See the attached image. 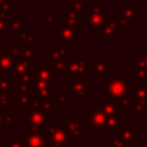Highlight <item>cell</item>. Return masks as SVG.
Listing matches in <instances>:
<instances>
[{"mask_svg": "<svg viewBox=\"0 0 147 147\" xmlns=\"http://www.w3.org/2000/svg\"><path fill=\"white\" fill-rule=\"evenodd\" d=\"M23 147H47V133L42 126L30 125L29 130L23 134Z\"/></svg>", "mask_w": 147, "mask_h": 147, "instance_id": "6da1fadb", "label": "cell"}, {"mask_svg": "<svg viewBox=\"0 0 147 147\" xmlns=\"http://www.w3.org/2000/svg\"><path fill=\"white\" fill-rule=\"evenodd\" d=\"M127 92V77L125 75L110 78L106 83V96L115 100H121Z\"/></svg>", "mask_w": 147, "mask_h": 147, "instance_id": "7a4b0ae2", "label": "cell"}, {"mask_svg": "<svg viewBox=\"0 0 147 147\" xmlns=\"http://www.w3.org/2000/svg\"><path fill=\"white\" fill-rule=\"evenodd\" d=\"M44 129H48L47 140L53 145V147H63L69 142V137L65 129L60 127L59 123H45Z\"/></svg>", "mask_w": 147, "mask_h": 147, "instance_id": "3957f363", "label": "cell"}, {"mask_svg": "<svg viewBox=\"0 0 147 147\" xmlns=\"http://www.w3.org/2000/svg\"><path fill=\"white\" fill-rule=\"evenodd\" d=\"M87 70H94V64L90 60H68L64 76H83Z\"/></svg>", "mask_w": 147, "mask_h": 147, "instance_id": "277c9868", "label": "cell"}, {"mask_svg": "<svg viewBox=\"0 0 147 147\" xmlns=\"http://www.w3.org/2000/svg\"><path fill=\"white\" fill-rule=\"evenodd\" d=\"M122 28H125V25L123 24V22H122V20L119 17L118 18H115V20H110V18H107L106 17L105 23L101 26L100 38L101 39L110 38V39L115 40L117 38L116 37V30L122 29Z\"/></svg>", "mask_w": 147, "mask_h": 147, "instance_id": "5b68a950", "label": "cell"}, {"mask_svg": "<svg viewBox=\"0 0 147 147\" xmlns=\"http://www.w3.org/2000/svg\"><path fill=\"white\" fill-rule=\"evenodd\" d=\"M54 65H39L36 71H31L32 82L42 80V82H52L54 78Z\"/></svg>", "mask_w": 147, "mask_h": 147, "instance_id": "8992f818", "label": "cell"}, {"mask_svg": "<svg viewBox=\"0 0 147 147\" xmlns=\"http://www.w3.org/2000/svg\"><path fill=\"white\" fill-rule=\"evenodd\" d=\"M28 110H29L28 121H29L30 125L42 126L46 123L47 113L44 109L37 108V107H28Z\"/></svg>", "mask_w": 147, "mask_h": 147, "instance_id": "52a82bcc", "label": "cell"}, {"mask_svg": "<svg viewBox=\"0 0 147 147\" xmlns=\"http://www.w3.org/2000/svg\"><path fill=\"white\" fill-rule=\"evenodd\" d=\"M90 124L94 129H105V127H107L106 116L102 113L100 107H91L90 108Z\"/></svg>", "mask_w": 147, "mask_h": 147, "instance_id": "ba28073f", "label": "cell"}, {"mask_svg": "<svg viewBox=\"0 0 147 147\" xmlns=\"http://www.w3.org/2000/svg\"><path fill=\"white\" fill-rule=\"evenodd\" d=\"M65 131L68 133L69 139H78L83 133H85V129L79 125V117H75L70 119L65 124Z\"/></svg>", "mask_w": 147, "mask_h": 147, "instance_id": "9c48e42d", "label": "cell"}, {"mask_svg": "<svg viewBox=\"0 0 147 147\" xmlns=\"http://www.w3.org/2000/svg\"><path fill=\"white\" fill-rule=\"evenodd\" d=\"M65 24L71 28V30L74 31L75 34V39L78 40L79 37V14L72 9H70L67 14H65Z\"/></svg>", "mask_w": 147, "mask_h": 147, "instance_id": "30bf717a", "label": "cell"}, {"mask_svg": "<svg viewBox=\"0 0 147 147\" xmlns=\"http://www.w3.org/2000/svg\"><path fill=\"white\" fill-rule=\"evenodd\" d=\"M33 88L34 91L38 92L39 96H42V98L53 96V83L52 82L36 80L33 82Z\"/></svg>", "mask_w": 147, "mask_h": 147, "instance_id": "8fae6325", "label": "cell"}, {"mask_svg": "<svg viewBox=\"0 0 147 147\" xmlns=\"http://www.w3.org/2000/svg\"><path fill=\"white\" fill-rule=\"evenodd\" d=\"M106 15L103 13H85V18L86 23L92 28V29H99L103 25Z\"/></svg>", "mask_w": 147, "mask_h": 147, "instance_id": "7c38bea8", "label": "cell"}, {"mask_svg": "<svg viewBox=\"0 0 147 147\" xmlns=\"http://www.w3.org/2000/svg\"><path fill=\"white\" fill-rule=\"evenodd\" d=\"M59 29H60V38L65 44L74 45L76 39H75V34H74V31L71 30V28H69L65 23H60Z\"/></svg>", "mask_w": 147, "mask_h": 147, "instance_id": "4fadbf2b", "label": "cell"}, {"mask_svg": "<svg viewBox=\"0 0 147 147\" xmlns=\"http://www.w3.org/2000/svg\"><path fill=\"white\" fill-rule=\"evenodd\" d=\"M69 87H70L71 92H74V94L78 98L85 96L86 92H88L91 90V87L85 85L83 80H77V82L71 80V82H69Z\"/></svg>", "mask_w": 147, "mask_h": 147, "instance_id": "5bb4252c", "label": "cell"}, {"mask_svg": "<svg viewBox=\"0 0 147 147\" xmlns=\"http://www.w3.org/2000/svg\"><path fill=\"white\" fill-rule=\"evenodd\" d=\"M116 101L115 99H111V101H108V102H103L101 105V110L102 113L105 114V116H113V115H117V114H121L122 113V108L121 107H117L116 106Z\"/></svg>", "mask_w": 147, "mask_h": 147, "instance_id": "9a60e30c", "label": "cell"}, {"mask_svg": "<svg viewBox=\"0 0 147 147\" xmlns=\"http://www.w3.org/2000/svg\"><path fill=\"white\" fill-rule=\"evenodd\" d=\"M134 17H136V8H134V7L132 6V3L129 1V2H126V6H125V8H124L123 11H122V17H121V20H122L123 24L126 26V25H129V24L132 23V21L134 20Z\"/></svg>", "mask_w": 147, "mask_h": 147, "instance_id": "2e32d148", "label": "cell"}, {"mask_svg": "<svg viewBox=\"0 0 147 147\" xmlns=\"http://www.w3.org/2000/svg\"><path fill=\"white\" fill-rule=\"evenodd\" d=\"M15 56L16 54L13 51L3 52L2 55H0V70H8L14 64Z\"/></svg>", "mask_w": 147, "mask_h": 147, "instance_id": "e0dca14e", "label": "cell"}, {"mask_svg": "<svg viewBox=\"0 0 147 147\" xmlns=\"http://www.w3.org/2000/svg\"><path fill=\"white\" fill-rule=\"evenodd\" d=\"M31 69H32V60L31 59H23L13 69V75L20 76V75L25 74L28 71H31Z\"/></svg>", "mask_w": 147, "mask_h": 147, "instance_id": "ac0fdd59", "label": "cell"}, {"mask_svg": "<svg viewBox=\"0 0 147 147\" xmlns=\"http://www.w3.org/2000/svg\"><path fill=\"white\" fill-rule=\"evenodd\" d=\"M106 122H107V127H110L113 133H117V130L122 127V118L117 115H113V116H107L106 117Z\"/></svg>", "mask_w": 147, "mask_h": 147, "instance_id": "d6986e66", "label": "cell"}, {"mask_svg": "<svg viewBox=\"0 0 147 147\" xmlns=\"http://www.w3.org/2000/svg\"><path fill=\"white\" fill-rule=\"evenodd\" d=\"M116 137L119 138L121 140H123L126 144H131V141L137 138V134L132 131L131 127H123L121 133H116Z\"/></svg>", "mask_w": 147, "mask_h": 147, "instance_id": "ffe728a7", "label": "cell"}, {"mask_svg": "<svg viewBox=\"0 0 147 147\" xmlns=\"http://www.w3.org/2000/svg\"><path fill=\"white\" fill-rule=\"evenodd\" d=\"M129 91L133 93L134 98L147 101V86H127V92Z\"/></svg>", "mask_w": 147, "mask_h": 147, "instance_id": "44dd1931", "label": "cell"}, {"mask_svg": "<svg viewBox=\"0 0 147 147\" xmlns=\"http://www.w3.org/2000/svg\"><path fill=\"white\" fill-rule=\"evenodd\" d=\"M48 54H49V59L55 62V61H60V60H63L64 55L68 54V51L64 48L63 45H60L57 49H49L48 51Z\"/></svg>", "mask_w": 147, "mask_h": 147, "instance_id": "7402d4cb", "label": "cell"}, {"mask_svg": "<svg viewBox=\"0 0 147 147\" xmlns=\"http://www.w3.org/2000/svg\"><path fill=\"white\" fill-rule=\"evenodd\" d=\"M131 106L133 107L134 113H147V101L145 100L137 99L133 96L131 99Z\"/></svg>", "mask_w": 147, "mask_h": 147, "instance_id": "603a6c76", "label": "cell"}, {"mask_svg": "<svg viewBox=\"0 0 147 147\" xmlns=\"http://www.w3.org/2000/svg\"><path fill=\"white\" fill-rule=\"evenodd\" d=\"M110 70H111V65L106 64V62L102 60L96 61V63L94 64V71L96 72L98 76H103L107 71H110Z\"/></svg>", "mask_w": 147, "mask_h": 147, "instance_id": "cb8c5ba5", "label": "cell"}, {"mask_svg": "<svg viewBox=\"0 0 147 147\" xmlns=\"http://www.w3.org/2000/svg\"><path fill=\"white\" fill-rule=\"evenodd\" d=\"M26 88L23 86L20 91H18V93H17V95H18V102H17V106L18 107H28V105L30 103V98L26 95Z\"/></svg>", "mask_w": 147, "mask_h": 147, "instance_id": "d4e9b609", "label": "cell"}, {"mask_svg": "<svg viewBox=\"0 0 147 147\" xmlns=\"http://www.w3.org/2000/svg\"><path fill=\"white\" fill-rule=\"evenodd\" d=\"M70 9L77 11L78 14H83L84 13V8H85V2H83L82 0H74L72 2L69 3Z\"/></svg>", "mask_w": 147, "mask_h": 147, "instance_id": "484cf974", "label": "cell"}, {"mask_svg": "<svg viewBox=\"0 0 147 147\" xmlns=\"http://www.w3.org/2000/svg\"><path fill=\"white\" fill-rule=\"evenodd\" d=\"M54 101H56V102L59 103V106H60V107H63L65 102H69V101H70V98H69V96H67V95L61 91V92L59 93V96L54 98Z\"/></svg>", "mask_w": 147, "mask_h": 147, "instance_id": "4316f807", "label": "cell"}, {"mask_svg": "<svg viewBox=\"0 0 147 147\" xmlns=\"http://www.w3.org/2000/svg\"><path fill=\"white\" fill-rule=\"evenodd\" d=\"M137 67L147 69V54L146 55H137Z\"/></svg>", "mask_w": 147, "mask_h": 147, "instance_id": "83f0119b", "label": "cell"}, {"mask_svg": "<svg viewBox=\"0 0 147 147\" xmlns=\"http://www.w3.org/2000/svg\"><path fill=\"white\" fill-rule=\"evenodd\" d=\"M67 64H68V60H60V61H55L54 62V68L59 71L64 72L67 69Z\"/></svg>", "mask_w": 147, "mask_h": 147, "instance_id": "f1b7e54d", "label": "cell"}, {"mask_svg": "<svg viewBox=\"0 0 147 147\" xmlns=\"http://www.w3.org/2000/svg\"><path fill=\"white\" fill-rule=\"evenodd\" d=\"M0 106H3V107L11 106V99L8 95H6L5 93H0Z\"/></svg>", "mask_w": 147, "mask_h": 147, "instance_id": "f546056e", "label": "cell"}, {"mask_svg": "<svg viewBox=\"0 0 147 147\" xmlns=\"http://www.w3.org/2000/svg\"><path fill=\"white\" fill-rule=\"evenodd\" d=\"M9 28H11L13 32H17V31L22 28V20H21V18H17V20L13 21V22L9 24Z\"/></svg>", "mask_w": 147, "mask_h": 147, "instance_id": "4dcf8cb0", "label": "cell"}, {"mask_svg": "<svg viewBox=\"0 0 147 147\" xmlns=\"http://www.w3.org/2000/svg\"><path fill=\"white\" fill-rule=\"evenodd\" d=\"M137 78L140 80H146L147 79V69L138 68L137 69Z\"/></svg>", "mask_w": 147, "mask_h": 147, "instance_id": "1f68e13d", "label": "cell"}, {"mask_svg": "<svg viewBox=\"0 0 147 147\" xmlns=\"http://www.w3.org/2000/svg\"><path fill=\"white\" fill-rule=\"evenodd\" d=\"M3 127L10 129V127H11V121H9V119H7L6 117H3V116L0 115V130L3 129Z\"/></svg>", "mask_w": 147, "mask_h": 147, "instance_id": "d6a6232c", "label": "cell"}, {"mask_svg": "<svg viewBox=\"0 0 147 147\" xmlns=\"http://www.w3.org/2000/svg\"><path fill=\"white\" fill-rule=\"evenodd\" d=\"M91 13H100L101 11V3L99 2H91L90 3Z\"/></svg>", "mask_w": 147, "mask_h": 147, "instance_id": "836d02e7", "label": "cell"}, {"mask_svg": "<svg viewBox=\"0 0 147 147\" xmlns=\"http://www.w3.org/2000/svg\"><path fill=\"white\" fill-rule=\"evenodd\" d=\"M42 17H44L42 21H44L45 24H52L54 22V16L52 14H49V13H44Z\"/></svg>", "mask_w": 147, "mask_h": 147, "instance_id": "e575fe53", "label": "cell"}, {"mask_svg": "<svg viewBox=\"0 0 147 147\" xmlns=\"http://www.w3.org/2000/svg\"><path fill=\"white\" fill-rule=\"evenodd\" d=\"M125 145H126V142H124L123 140H121V139L117 138V137L111 140V146H113V147H124Z\"/></svg>", "mask_w": 147, "mask_h": 147, "instance_id": "d590c367", "label": "cell"}, {"mask_svg": "<svg viewBox=\"0 0 147 147\" xmlns=\"http://www.w3.org/2000/svg\"><path fill=\"white\" fill-rule=\"evenodd\" d=\"M0 90L5 91V92H8V91L11 90V86H10V84L7 80H1L0 82Z\"/></svg>", "mask_w": 147, "mask_h": 147, "instance_id": "8d00e7d4", "label": "cell"}, {"mask_svg": "<svg viewBox=\"0 0 147 147\" xmlns=\"http://www.w3.org/2000/svg\"><path fill=\"white\" fill-rule=\"evenodd\" d=\"M0 32H6V16L5 14H0Z\"/></svg>", "mask_w": 147, "mask_h": 147, "instance_id": "74e56055", "label": "cell"}, {"mask_svg": "<svg viewBox=\"0 0 147 147\" xmlns=\"http://www.w3.org/2000/svg\"><path fill=\"white\" fill-rule=\"evenodd\" d=\"M121 103H122L123 107H129V106H131V99L125 95V96H123L121 99Z\"/></svg>", "mask_w": 147, "mask_h": 147, "instance_id": "f35d334b", "label": "cell"}, {"mask_svg": "<svg viewBox=\"0 0 147 147\" xmlns=\"http://www.w3.org/2000/svg\"><path fill=\"white\" fill-rule=\"evenodd\" d=\"M8 147H23V140H13Z\"/></svg>", "mask_w": 147, "mask_h": 147, "instance_id": "ab89813d", "label": "cell"}, {"mask_svg": "<svg viewBox=\"0 0 147 147\" xmlns=\"http://www.w3.org/2000/svg\"><path fill=\"white\" fill-rule=\"evenodd\" d=\"M142 147H147V138L142 139Z\"/></svg>", "mask_w": 147, "mask_h": 147, "instance_id": "60d3db41", "label": "cell"}, {"mask_svg": "<svg viewBox=\"0 0 147 147\" xmlns=\"http://www.w3.org/2000/svg\"><path fill=\"white\" fill-rule=\"evenodd\" d=\"M137 2H139V3H146L147 0H137Z\"/></svg>", "mask_w": 147, "mask_h": 147, "instance_id": "b9f144b4", "label": "cell"}, {"mask_svg": "<svg viewBox=\"0 0 147 147\" xmlns=\"http://www.w3.org/2000/svg\"><path fill=\"white\" fill-rule=\"evenodd\" d=\"M3 3H5V0H0V7H2Z\"/></svg>", "mask_w": 147, "mask_h": 147, "instance_id": "7bdbcfd3", "label": "cell"}, {"mask_svg": "<svg viewBox=\"0 0 147 147\" xmlns=\"http://www.w3.org/2000/svg\"><path fill=\"white\" fill-rule=\"evenodd\" d=\"M142 17H144V18H146V20H147V13H144V14H142Z\"/></svg>", "mask_w": 147, "mask_h": 147, "instance_id": "ee69618b", "label": "cell"}, {"mask_svg": "<svg viewBox=\"0 0 147 147\" xmlns=\"http://www.w3.org/2000/svg\"><path fill=\"white\" fill-rule=\"evenodd\" d=\"M124 147H131V144H126Z\"/></svg>", "mask_w": 147, "mask_h": 147, "instance_id": "f6af8a7d", "label": "cell"}, {"mask_svg": "<svg viewBox=\"0 0 147 147\" xmlns=\"http://www.w3.org/2000/svg\"><path fill=\"white\" fill-rule=\"evenodd\" d=\"M14 1H24V2H25L26 0H14Z\"/></svg>", "mask_w": 147, "mask_h": 147, "instance_id": "bcb514c9", "label": "cell"}, {"mask_svg": "<svg viewBox=\"0 0 147 147\" xmlns=\"http://www.w3.org/2000/svg\"><path fill=\"white\" fill-rule=\"evenodd\" d=\"M0 144H1V139H0Z\"/></svg>", "mask_w": 147, "mask_h": 147, "instance_id": "7dc6e473", "label": "cell"}]
</instances>
